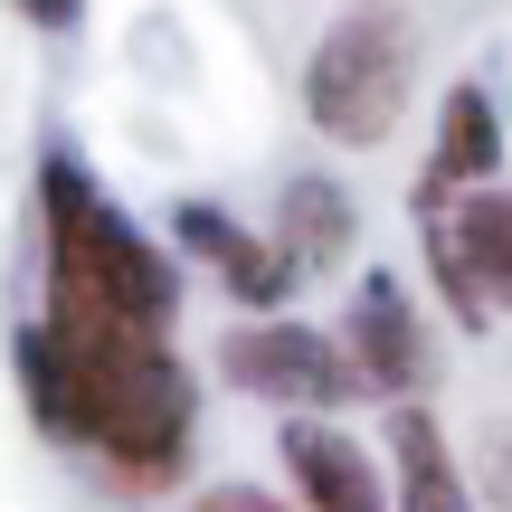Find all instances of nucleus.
I'll return each instance as SVG.
<instances>
[{"label": "nucleus", "instance_id": "1", "mask_svg": "<svg viewBox=\"0 0 512 512\" xmlns=\"http://www.w3.org/2000/svg\"><path fill=\"white\" fill-rule=\"evenodd\" d=\"M10 370L29 427L48 446L95 456L114 494H171L200 446V370L171 342H76V332L29 323L10 332Z\"/></svg>", "mask_w": 512, "mask_h": 512}, {"label": "nucleus", "instance_id": "2", "mask_svg": "<svg viewBox=\"0 0 512 512\" xmlns=\"http://www.w3.org/2000/svg\"><path fill=\"white\" fill-rule=\"evenodd\" d=\"M38 323L76 342H171L181 256L105 200L76 143L38 152Z\"/></svg>", "mask_w": 512, "mask_h": 512}, {"label": "nucleus", "instance_id": "3", "mask_svg": "<svg viewBox=\"0 0 512 512\" xmlns=\"http://www.w3.org/2000/svg\"><path fill=\"white\" fill-rule=\"evenodd\" d=\"M418 105V19L399 0H351L304 57V124L332 152H380Z\"/></svg>", "mask_w": 512, "mask_h": 512}, {"label": "nucleus", "instance_id": "4", "mask_svg": "<svg viewBox=\"0 0 512 512\" xmlns=\"http://www.w3.org/2000/svg\"><path fill=\"white\" fill-rule=\"evenodd\" d=\"M418 247H427V285H437L456 332H494L512 304V190L475 181L456 200L418 209Z\"/></svg>", "mask_w": 512, "mask_h": 512}, {"label": "nucleus", "instance_id": "5", "mask_svg": "<svg viewBox=\"0 0 512 512\" xmlns=\"http://www.w3.org/2000/svg\"><path fill=\"white\" fill-rule=\"evenodd\" d=\"M332 351L351 370V399H427L446 380V351H437V323L418 313V285L389 266H361L351 275V304L332 323Z\"/></svg>", "mask_w": 512, "mask_h": 512}, {"label": "nucleus", "instance_id": "6", "mask_svg": "<svg viewBox=\"0 0 512 512\" xmlns=\"http://www.w3.org/2000/svg\"><path fill=\"white\" fill-rule=\"evenodd\" d=\"M219 380L238 399L275 408V418H332L351 399V370L332 351V332L304 323V313H247V323H228L219 332Z\"/></svg>", "mask_w": 512, "mask_h": 512}, {"label": "nucleus", "instance_id": "7", "mask_svg": "<svg viewBox=\"0 0 512 512\" xmlns=\"http://www.w3.org/2000/svg\"><path fill=\"white\" fill-rule=\"evenodd\" d=\"M275 465H285V503L294 512H389L380 456L361 446V427L285 418L275 427Z\"/></svg>", "mask_w": 512, "mask_h": 512}, {"label": "nucleus", "instance_id": "8", "mask_svg": "<svg viewBox=\"0 0 512 512\" xmlns=\"http://www.w3.org/2000/svg\"><path fill=\"white\" fill-rule=\"evenodd\" d=\"M171 238H181L190 266H209L228 285V304H247V313H285L294 304V266L275 256V238H256L219 200H171Z\"/></svg>", "mask_w": 512, "mask_h": 512}, {"label": "nucleus", "instance_id": "9", "mask_svg": "<svg viewBox=\"0 0 512 512\" xmlns=\"http://www.w3.org/2000/svg\"><path fill=\"white\" fill-rule=\"evenodd\" d=\"M380 446H389V465H380L389 512H484L475 475H465V456H456V437L437 427V408H427V399H399V408H389V418H380Z\"/></svg>", "mask_w": 512, "mask_h": 512}, {"label": "nucleus", "instance_id": "10", "mask_svg": "<svg viewBox=\"0 0 512 512\" xmlns=\"http://www.w3.org/2000/svg\"><path fill=\"white\" fill-rule=\"evenodd\" d=\"M475 181H503V114H494V86L484 76H456L437 105V143H427L418 162V190H408V209H437L456 200V190Z\"/></svg>", "mask_w": 512, "mask_h": 512}, {"label": "nucleus", "instance_id": "11", "mask_svg": "<svg viewBox=\"0 0 512 512\" xmlns=\"http://www.w3.org/2000/svg\"><path fill=\"white\" fill-rule=\"evenodd\" d=\"M275 256L294 266V285H313V275H342L351 247H361V200H351L332 171H285V190H275Z\"/></svg>", "mask_w": 512, "mask_h": 512}, {"label": "nucleus", "instance_id": "12", "mask_svg": "<svg viewBox=\"0 0 512 512\" xmlns=\"http://www.w3.org/2000/svg\"><path fill=\"white\" fill-rule=\"evenodd\" d=\"M181 512H294V503H285V484H256V475H209Z\"/></svg>", "mask_w": 512, "mask_h": 512}, {"label": "nucleus", "instance_id": "13", "mask_svg": "<svg viewBox=\"0 0 512 512\" xmlns=\"http://www.w3.org/2000/svg\"><path fill=\"white\" fill-rule=\"evenodd\" d=\"M19 19H29V29H48V38H67L76 19H86V0H10Z\"/></svg>", "mask_w": 512, "mask_h": 512}]
</instances>
